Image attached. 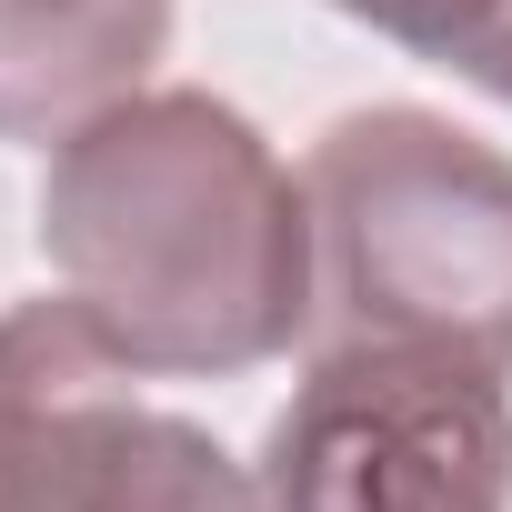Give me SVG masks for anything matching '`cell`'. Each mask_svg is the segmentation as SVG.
<instances>
[{"label":"cell","instance_id":"cell-1","mask_svg":"<svg viewBox=\"0 0 512 512\" xmlns=\"http://www.w3.org/2000/svg\"><path fill=\"white\" fill-rule=\"evenodd\" d=\"M41 251L101 342L171 382L262 372L312 322L302 171L211 91H131L51 141Z\"/></svg>","mask_w":512,"mask_h":512},{"label":"cell","instance_id":"cell-2","mask_svg":"<svg viewBox=\"0 0 512 512\" xmlns=\"http://www.w3.org/2000/svg\"><path fill=\"white\" fill-rule=\"evenodd\" d=\"M302 352H452L512 372V151L372 101L302 151Z\"/></svg>","mask_w":512,"mask_h":512},{"label":"cell","instance_id":"cell-3","mask_svg":"<svg viewBox=\"0 0 512 512\" xmlns=\"http://www.w3.org/2000/svg\"><path fill=\"white\" fill-rule=\"evenodd\" d=\"M141 382L71 292L0 312V512H262L221 432Z\"/></svg>","mask_w":512,"mask_h":512},{"label":"cell","instance_id":"cell-4","mask_svg":"<svg viewBox=\"0 0 512 512\" xmlns=\"http://www.w3.org/2000/svg\"><path fill=\"white\" fill-rule=\"evenodd\" d=\"M262 512H512V392L452 352H302Z\"/></svg>","mask_w":512,"mask_h":512},{"label":"cell","instance_id":"cell-5","mask_svg":"<svg viewBox=\"0 0 512 512\" xmlns=\"http://www.w3.org/2000/svg\"><path fill=\"white\" fill-rule=\"evenodd\" d=\"M171 0H0V141H71L151 91Z\"/></svg>","mask_w":512,"mask_h":512},{"label":"cell","instance_id":"cell-6","mask_svg":"<svg viewBox=\"0 0 512 512\" xmlns=\"http://www.w3.org/2000/svg\"><path fill=\"white\" fill-rule=\"evenodd\" d=\"M332 11L372 21L412 61H432V71H452L512 111V0H332Z\"/></svg>","mask_w":512,"mask_h":512}]
</instances>
